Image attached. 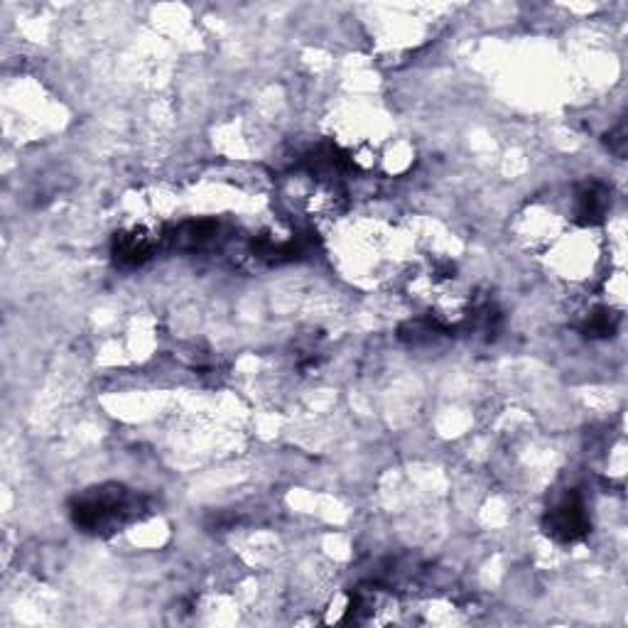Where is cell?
I'll return each mask as SVG.
<instances>
[{
    "label": "cell",
    "mask_w": 628,
    "mask_h": 628,
    "mask_svg": "<svg viewBox=\"0 0 628 628\" xmlns=\"http://www.w3.org/2000/svg\"><path fill=\"white\" fill-rule=\"evenodd\" d=\"M606 192L599 184H587L584 189H579L577 194V216L584 224H594L604 216L606 211Z\"/></svg>",
    "instance_id": "cell-4"
},
{
    "label": "cell",
    "mask_w": 628,
    "mask_h": 628,
    "mask_svg": "<svg viewBox=\"0 0 628 628\" xmlns=\"http://www.w3.org/2000/svg\"><path fill=\"white\" fill-rule=\"evenodd\" d=\"M587 516H584V506L577 494H570L562 498L550 513V533L560 540H577L579 535L587 533Z\"/></svg>",
    "instance_id": "cell-2"
},
{
    "label": "cell",
    "mask_w": 628,
    "mask_h": 628,
    "mask_svg": "<svg viewBox=\"0 0 628 628\" xmlns=\"http://www.w3.org/2000/svg\"><path fill=\"white\" fill-rule=\"evenodd\" d=\"M155 248V236L145 229H131L126 234H121L116 238V261L123 265H138L143 263L145 258H150Z\"/></svg>",
    "instance_id": "cell-3"
},
{
    "label": "cell",
    "mask_w": 628,
    "mask_h": 628,
    "mask_svg": "<svg viewBox=\"0 0 628 628\" xmlns=\"http://www.w3.org/2000/svg\"><path fill=\"white\" fill-rule=\"evenodd\" d=\"M138 508V498L128 496L118 486H108V489H96L81 498L79 506L74 508V518L81 528L101 533V530H116L118 525L133 518Z\"/></svg>",
    "instance_id": "cell-1"
}]
</instances>
